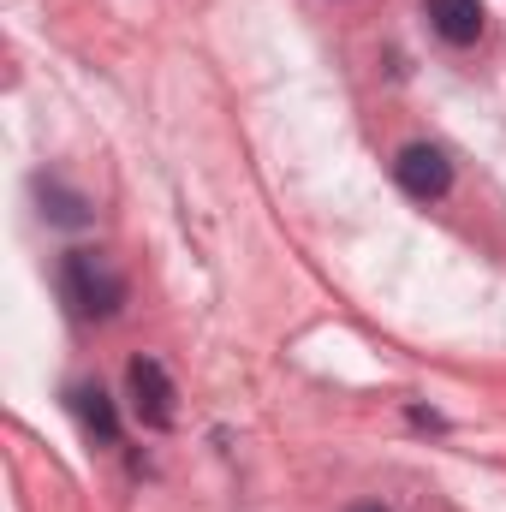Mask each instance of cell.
<instances>
[{"mask_svg":"<svg viewBox=\"0 0 506 512\" xmlns=\"http://www.w3.org/2000/svg\"><path fill=\"white\" fill-rule=\"evenodd\" d=\"M60 292H66L72 316L108 322V316L126 304V274H120L102 251H66V262H60Z\"/></svg>","mask_w":506,"mask_h":512,"instance_id":"1","label":"cell"},{"mask_svg":"<svg viewBox=\"0 0 506 512\" xmlns=\"http://www.w3.org/2000/svg\"><path fill=\"white\" fill-rule=\"evenodd\" d=\"M393 179H399L405 197L441 203V197L453 191V161H447V149H435V143H405V149L393 155Z\"/></svg>","mask_w":506,"mask_h":512,"instance_id":"2","label":"cell"},{"mask_svg":"<svg viewBox=\"0 0 506 512\" xmlns=\"http://www.w3.org/2000/svg\"><path fill=\"white\" fill-rule=\"evenodd\" d=\"M126 382H131V411L143 417V429H173L179 393H173V376L161 370V358H131Z\"/></svg>","mask_w":506,"mask_h":512,"instance_id":"3","label":"cell"},{"mask_svg":"<svg viewBox=\"0 0 506 512\" xmlns=\"http://www.w3.org/2000/svg\"><path fill=\"white\" fill-rule=\"evenodd\" d=\"M423 12H429L435 36L453 48H471L483 36V0H423Z\"/></svg>","mask_w":506,"mask_h":512,"instance_id":"4","label":"cell"},{"mask_svg":"<svg viewBox=\"0 0 506 512\" xmlns=\"http://www.w3.org/2000/svg\"><path fill=\"white\" fill-rule=\"evenodd\" d=\"M72 411H78V423H84V435H90V441H102V447H114V441H120V411H114V399H108L96 382L72 387Z\"/></svg>","mask_w":506,"mask_h":512,"instance_id":"5","label":"cell"},{"mask_svg":"<svg viewBox=\"0 0 506 512\" xmlns=\"http://www.w3.org/2000/svg\"><path fill=\"white\" fill-rule=\"evenodd\" d=\"M36 191H42V215L54 227H90V197L84 191H72L60 179H36Z\"/></svg>","mask_w":506,"mask_h":512,"instance_id":"6","label":"cell"},{"mask_svg":"<svg viewBox=\"0 0 506 512\" xmlns=\"http://www.w3.org/2000/svg\"><path fill=\"white\" fill-rule=\"evenodd\" d=\"M352 512H387V507H381V501H358Z\"/></svg>","mask_w":506,"mask_h":512,"instance_id":"7","label":"cell"}]
</instances>
